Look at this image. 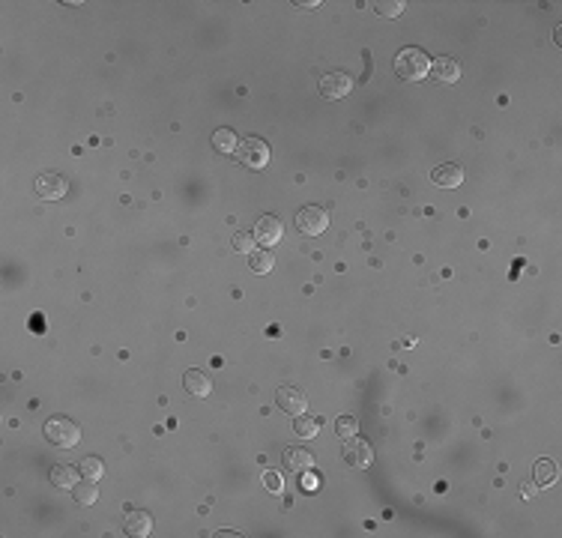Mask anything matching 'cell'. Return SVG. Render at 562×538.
Wrapping results in <instances>:
<instances>
[{
	"label": "cell",
	"instance_id": "1",
	"mask_svg": "<svg viewBox=\"0 0 562 538\" xmlns=\"http://www.w3.org/2000/svg\"><path fill=\"white\" fill-rule=\"evenodd\" d=\"M431 69V57L422 48H401L395 54V75L404 81H424V75Z\"/></svg>",
	"mask_w": 562,
	"mask_h": 538
},
{
	"label": "cell",
	"instance_id": "2",
	"mask_svg": "<svg viewBox=\"0 0 562 538\" xmlns=\"http://www.w3.org/2000/svg\"><path fill=\"white\" fill-rule=\"evenodd\" d=\"M45 436H48V443H51V446L72 448V446H78V440H81V428L66 416H51L45 422Z\"/></svg>",
	"mask_w": 562,
	"mask_h": 538
},
{
	"label": "cell",
	"instance_id": "3",
	"mask_svg": "<svg viewBox=\"0 0 562 538\" xmlns=\"http://www.w3.org/2000/svg\"><path fill=\"white\" fill-rule=\"evenodd\" d=\"M296 228H299V233H305V236H320L323 231L329 228V212L323 207L308 204V207H303L296 212Z\"/></svg>",
	"mask_w": 562,
	"mask_h": 538
},
{
	"label": "cell",
	"instance_id": "4",
	"mask_svg": "<svg viewBox=\"0 0 562 538\" xmlns=\"http://www.w3.org/2000/svg\"><path fill=\"white\" fill-rule=\"evenodd\" d=\"M236 156H240L243 165L248 168H267L269 161V144L264 141V137H245V141H240V149H236Z\"/></svg>",
	"mask_w": 562,
	"mask_h": 538
},
{
	"label": "cell",
	"instance_id": "5",
	"mask_svg": "<svg viewBox=\"0 0 562 538\" xmlns=\"http://www.w3.org/2000/svg\"><path fill=\"white\" fill-rule=\"evenodd\" d=\"M66 189H69L66 177L57 171H45V173H39V180H36V195H39L42 201H60V197L66 195Z\"/></svg>",
	"mask_w": 562,
	"mask_h": 538
},
{
	"label": "cell",
	"instance_id": "6",
	"mask_svg": "<svg viewBox=\"0 0 562 538\" xmlns=\"http://www.w3.org/2000/svg\"><path fill=\"white\" fill-rule=\"evenodd\" d=\"M350 90H353V78L344 72H326L320 78V93L326 99H344Z\"/></svg>",
	"mask_w": 562,
	"mask_h": 538
},
{
	"label": "cell",
	"instance_id": "7",
	"mask_svg": "<svg viewBox=\"0 0 562 538\" xmlns=\"http://www.w3.org/2000/svg\"><path fill=\"white\" fill-rule=\"evenodd\" d=\"M344 460L350 467H356V470H365V467H371V460H374V448L365 440L350 436V440H344Z\"/></svg>",
	"mask_w": 562,
	"mask_h": 538
},
{
	"label": "cell",
	"instance_id": "8",
	"mask_svg": "<svg viewBox=\"0 0 562 538\" xmlns=\"http://www.w3.org/2000/svg\"><path fill=\"white\" fill-rule=\"evenodd\" d=\"M281 236H284V228H281V221H279L276 216H264V219H257L255 240H257L260 245H279V243H281Z\"/></svg>",
	"mask_w": 562,
	"mask_h": 538
},
{
	"label": "cell",
	"instance_id": "9",
	"mask_svg": "<svg viewBox=\"0 0 562 538\" xmlns=\"http://www.w3.org/2000/svg\"><path fill=\"white\" fill-rule=\"evenodd\" d=\"M276 398H279V407H281L284 412H291V416H303L305 407H308L305 392L296 389V386H281Z\"/></svg>",
	"mask_w": 562,
	"mask_h": 538
},
{
	"label": "cell",
	"instance_id": "10",
	"mask_svg": "<svg viewBox=\"0 0 562 538\" xmlns=\"http://www.w3.org/2000/svg\"><path fill=\"white\" fill-rule=\"evenodd\" d=\"M428 75L434 81H440V84H455L460 78V63L452 60V57H436V60H431Z\"/></svg>",
	"mask_w": 562,
	"mask_h": 538
},
{
	"label": "cell",
	"instance_id": "11",
	"mask_svg": "<svg viewBox=\"0 0 562 538\" xmlns=\"http://www.w3.org/2000/svg\"><path fill=\"white\" fill-rule=\"evenodd\" d=\"M431 180H434V185H440V189H458V185L464 183V168L448 161V165H440L431 171Z\"/></svg>",
	"mask_w": 562,
	"mask_h": 538
},
{
	"label": "cell",
	"instance_id": "12",
	"mask_svg": "<svg viewBox=\"0 0 562 538\" xmlns=\"http://www.w3.org/2000/svg\"><path fill=\"white\" fill-rule=\"evenodd\" d=\"M183 389L189 392V395H195V398H209V392H212V380H209V374H207V371L192 368V371H185V374H183Z\"/></svg>",
	"mask_w": 562,
	"mask_h": 538
},
{
	"label": "cell",
	"instance_id": "13",
	"mask_svg": "<svg viewBox=\"0 0 562 538\" xmlns=\"http://www.w3.org/2000/svg\"><path fill=\"white\" fill-rule=\"evenodd\" d=\"M284 464H287V470H293V472H308L311 467H314V455L305 452V448L291 446V448H284Z\"/></svg>",
	"mask_w": 562,
	"mask_h": 538
},
{
	"label": "cell",
	"instance_id": "14",
	"mask_svg": "<svg viewBox=\"0 0 562 538\" xmlns=\"http://www.w3.org/2000/svg\"><path fill=\"white\" fill-rule=\"evenodd\" d=\"M126 532L135 535V538H147L153 532V518L147 515V511H129L126 515Z\"/></svg>",
	"mask_w": 562,
	"mask_h": 538
},
{
	"label": "cell",
	"instance_id": "15",
	"mask_svg": "<svg viewBox=\"0 0 562 538\" xmlns=\"http://www.w3.org/2000/svg\"><path fill=\"white\" fill-rule=\"evenodd\" d=\"M48 475H51V484H54V487H63V491H66V487L72 491V487L81 482V479H78V470L69 467V464H57V467H51V472H48Z\"/></svg>",
	"mask_w": 562,
	"mask_h": 538
},
{
	"label": "cell",
	"instance_id": "16",
	"mask_svg": "<svg viewBox=\"0 0 562 538\" xmlns=\"http://www.w3.org/2000/svg\"><path fill=\"white\" fill-rule=\"evenodd\" d=\"M72 496H75V503H78V506H93L96 499H99V484H96V479H81L78 484L72 487Z\"/></svg>",
	"mask_w": 562,
	"mask_h": 538
},
{
	"label": "cell",
	"instance_id": "17",
	"mask_svg": "<svg viewBox=\"0 0 562 538\" xmlns=\"http://www.w3.org/2000/svg\"><path fill=\"white\" fill-rule=\"evenodd\" d=\"M212 147H216L219 153L231 156V153L240 149V137L233 135V129H216V132H212Z\"/></svg>",
	"mask_w": 562,
	"mask_h": 538
},
{
	"label": "cell",
	"instance_id": "18",
	"mask_svg": "<svg viewBox=\"0 0 562 538\" xmlns=\"http://www.w3.org/2000/svg\"><path fill=\"white\" fill-rule=\"evenodd\" d=\"M532 475H535V484H542V487L554 484V479H556V467H554V460H547V458L535 460V470H532Z\"/></svg>",
	"mask_w": 562,
	"mask_h": 538
},
{
	"label": "cell",
	"instance_id": "19",
	"mask_svg": "<svg viewBox=\"0 0 562 538\" xmlns=\"http://www.w3.org/2000/svg\"><path fill=\"white\" fill-rule=\"evenodd\" d=\"M248 267H252V272H257V275H267L272 267H276V257H272V252H252L248 255Z\"/></svg>",
	"mask_w": 562,
	"mask_h": 538
},
{
	"label": "cell",
	"instance_id": "20",
	"mask_svg": "<svg viewBox=\"0 0 562 538\" xmlns=\"http://www.w3.org/2000/svg\"><path fill=\"white\" fill-rule=\"evenodd\" d=\"M317 428H320L317 419H308V416H296V419H293V434L303 436V440H314V436H317Z\"/></svg>",
	"mask_w": 562,
	"mask_h": 538
},
{
	"label": "cell",
	"instance_id": "21",
	"mask_svg": "<svg viewBox=\"0 0 562 538\" xmlns=\"http://www.w3.org/2000/svg\"><path fill=\"white\" fill-rule=\"evenodd\" d=\"M404 6H407L404 0H377V4H374V12L383 16V18H401Z\"/></svg>",
	"mask_w": 562,
	"mask_h": 538
},
{
	"label": "cell",
	"instance_id": "22",
	"mask_svg": "<svg viewBox=\"0 0 562 538\" xmlns=\"http://www.w3.org/2000/svg\"><path fill=\"white\" fill-rule=\"evenodd\" d=\"M335 434H338L341 440H350V436L359 434V422L353 416H338V422H335Z\"/></svg>",
	"mask_w": 562,
	"mask_h": 538
},
{
	"label": "cell",
	"instance_id": "23",
	"mask_svg": "<svg viewBox=\"0 0 562 538\" xmlns=\"http://www.w3.org/2000/svg\"><path fill=\"white\" fill-rule=\"evenodd\" d=\"M102 472H105V467H102V460L99 458H84L81 460V475L84 479H102Z\"/></svg>",
	"mask_w": 562,
	"mask_h": 538
},
{
	"label": "cell",
	"instance_id": "24",
	"mask_svg": "<svg viewBox=\"0 0 562 538\" xmlns=\"http://www.w3.org/2000/svg\"><path fill=\"white\" fill-rule=\"evenodd\" d=\"M255 243L257 240H255L252 233H233V243L231 245H233V252H240V255H252L255 252Z\"/></svg>",
	"mask_w": 562,
	"mask_h": 538
},
{
	"label": "cell",
	"instance_id": "25",
	"mask_svg": "<svg viewBox=\"0 0 562 538\" xmlns=\"http://www.w3.org/2000/svg\"><path fill=\"white\" fill-rule=\"evenodd\" d=\"M264 484H267V491H272V494H281V475L279 472H264Z\"/></svg>",
	"mask_w": 562,
	"mask_h": 538
}]
</instances>
